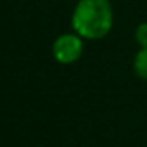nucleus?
Instances as JSON below:
<instances>
[{"label":"nucleus","instance_id":"4","mask_svg":"<svg viewBox=\"0 0 147 147\" xmlns=\"http://www.w3.org/2000/svg\"><path fill=\"white\" fill-rule=\"evenodd\" d=\"M134 40L141 48H147V22H141L134 30Z\"/></svg>","mask_w":147,"mask_h":147},{"label":"nucleus","instance_id":"3","mask_svg":"<svg viewBox=\"0 0 147 147\" xmlns=\"http://www.w3.org/2000/svg\"><path fill=\"white\" fill-rule=\"evenodd\" d=\"M133 70L138 78L147 81V48H141L133 60Z\"/></svg>","mask_w":147,"mask_h":147},{"label":"nucleus","instance_id":"2","mask_svg":"<svg viewBox=\"0 0 147 147\" xmlns=\"http://www.w3.org/2000/svg\"><path fill=\"white\" fill-rule=\"evenodd\" d=\"M84 38H81L78 33H63L57 36L52 45V55L62 65L74 63L81 59L84 51Z\"/></svg>","mask_w":147,"mask_h":147},{"label":"nucleus","instance_id":"1","mask_svg":"<svg viewBox=\"0 0 147 147\" xmlns=\"http://www.w3.org/2000/svg\"><path fill=\"white\" fill-rule=\"evenodd\" d=\"M114 11L109 0H79L71 14V29L84 40H101L111 32Z\"/></svg>","mask_w":147,"mask_h":147}]
</instances>
